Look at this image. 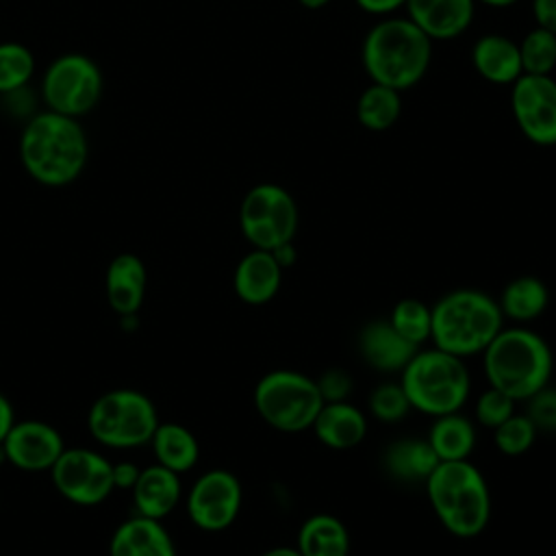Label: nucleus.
Wrapping results in <instances>:
<instances>
[{
    "mask_svg": "<svg viewBox=\"0 0 556 556\" xmlns=\"http://www.w3.org/2000/svg\"><path fill=\"white\" fill-rule=\"evenodd\" d=\"M20 159L26 174L39 185L63 187L83 174L89 141L76 117L46 111L24 126Z\"/></svg>",
    "mask_w": 556,
    "mask_h": 556,
    "instance_id": "1",
    "label": "nucleus"
},
{
    "mask_svg": "<svg viewBox=\"0 0 556 556\" xmlns=\"http://www.w3.org/2000/svg\"><path fill=\"white\" fill-rule=\"evenodd\" d=\"M361 61L371 83L406 91L426 76L432 39L408 17H382L365 35Z\"/></svg>",
    "mask_w": 556,
    "mask_h": 556,
    "instance_id": "2",
    "label": "nucleus"
},
{
    "mask_svg": "<svg viewBox=\"0 0 556 556\" xmlns=\"http://www.w3.org/2000/svg\"><path fill=\"white\" fill-rule=\"evenodd\" d=\"M426 495L439 523L456 539H476L491 519V491L467 460H441L428 476Z\"/></svg>",
    "mask_w": 556,
    "mask_h": 556,
    "instance_id": "3",
    "label": "nucleus"
},
{
    "mask_svg": "<svg viewBox=\"0 0 556 556\" xmlns=\"http://www.w3.org/2000/svg\"><path fill=\"white\" fill-rule=\"evenodd\" d=\"M482 369L489 387L506 393L515 402L547 387L554 356L547 341L530 328H502L482 350Z\"/></svg>",
    "mask_w": 556,
    "mask_h": 556,
    "instance_id": "4",
    "label": "nucleus"
},
{
    "mask_svg": "<svg viewBox=\"0 0 556 556\" xmlns=\"http://www.w3.org/2000/svg\"><path fill=\"white\" fill-rule=\"evenodd\" d=\"M430 311V343L458 358L482 354L504 328L500 304L478 289L450 291Z\"/></svg>",
    "mask_w": 556,
    "mask_h": 556,
    "instance_id": "5",
    "label": "nucleus"
},
{
    "mask_svg": "<svg viewBox=\"0 0 556 556\" xmlns=\"http://www.w3.org/2000/svg\"><path fill=\"white\" fill-rule=\"evenodd\" d=\"M400 387L410 404V410L428 417L458 413L471 389L469 371L463 358L439 348H419L406 367L400 371Z\"/></svg>",
    "mask_w": 556,
    "mask_h": 556,
    "instance_id": "6",
    "label": "nucleus"
},
{
    "mask_svg": "<svg viewBox=\"0 0 556 556\" xmlns=\"http://www.w3.org/2000/svg\"><path fill=\"white\" fill-rule=\"evenodd\" d=\"M254 406L269 428L298 434L311 430L324 397L315 378L293 369H274L256 382Z\"/></svg>",
    "mask_w": 556,
    "mask_h": 556,
    "instance_id": "7",
    "label": "nucleus"
},
{
    "mask_svg": "<svg viewBox=\"0 0 556 556\" xmlns=\"http://www.w3.org/2000/svg\"><path fill=\"white\" fill-rule=\"evenodd\" d=\"M159 426L154 404L139 391L115 389L96 400L89 410L93 439L109 447H137L152 441Z\"/></svg>",
    "mask_w": 556,
    "mask_h": 556,
    "instance_id": "8",
    "label": "nucleus"
},
{
    "mask_svg": "<svg viewBox=\"0 0 556 556\" xmlns=\"http://www.w3.org/2000/svg\"><path fill=\"white\" fill-rule=\"evenodd\" d=\"M298 204L293 195L276 182H258L241 200L239 226L245 241L256 250H274L293 241L298 232Z\"/></svg>",
    "mask_w": 556,
    "mask_h": 556,
    "instance_id": "9",
    "label": "nucleus"
},
{
    "mask_svg": "<svg viewBox=\"0 0 556 556\" xmlns=\"http://www.w3.org/2000/svg\"><path fill=\"white\" fill-rule=\"evenodd\" d=\"M102 89L104 78L100 67L80 52L56 56L41 80V96L48 111L76 119L96 109Z\"/></svg>",
    "mask_w": 556,
    "mask_h": 556,
    "instance_id": "10",
    "label": "nucleus"
},
{
    "mask_svg": "<svg viewBox=\"0 0 556 556\" xmlns=\"http://www.w3.org/2000/svg\"><path fill=\"white\" fill-rule=\"evenodd\" d=\"M510 111L530 143L556 146V80L552 74H521L510 85Z\"/></svg>",
    "mask_w": 556,
    "mask_h": 556,
    "instance_id": "11",
    "label": "nucleus"
},
{
    "mask_svg": "<svg viewBox=\"0 0 556 556\" xmlns=\"http://www.w3.org/2000/svg\"><path fill=\"white\" fill-rule=\"evenodd\" d=\"M52 482L70 502L93 506L115 486L113 465L91 450H63L52 465Z\"/></svg>",
    "mask_w": 556,
    "mask_h": 556,
    "instance_id": "12",
    "label": "nucleus"
},
{
    "mask_svg": "<svg viewBox=\"0 0 556 556\" xmlns=\"http://www.w3.org/2000/svg\"><path fill=\"white\" fill-rule=\"evenodd\" d=\"M241 497L237 476L226 469H213L193 482L187 497V513L200 530L219 532L237 519Z\"/></svg>",
    "mask_w": 556,
    "mask_h": 556,
    "instance_id": "13",
    "label": "nucleus"
},
{
    "mask_svg": "<svg viewBox=\"0 0 556 556\" xmlns=\"http://www.w3.org/2000/svg\"><path fill=\"white\" fill-rule=\"evenodd\" d=\"M2 452L15 467L41 471L52 469L63 452V441L61 434L43 421H20L7 432Z\"/></svg>",
    "mask_w": 556,
    "mask_h": 556,
    "instance_id": "14",
    "label": "nucleus"
},
{
    "mask_svg": "<svg viewBox=\"0 0 556 556\" xmlns=\"http://www.w3.org/2000/svg\"><path fill=\"white\" fill-rule=\"evenodd\" d=\"M404 9L432 41H450L469 28L476 0H406Z\"/></svg>",
    "mask_w": 556,
    "mask_h": 556,
    "instance_id": "15",
    "label": "nucleus"
},
{
    "mask_svg": "<svg viewBox=\"0 0 556 556\" xmlns=\"http://www.w3.org/2000/svg\"><path fill=\"white\" fill-rule=\"evenodd\" d=\"M282 267L276 263L274 254L269 250H256L248 252L235 269V293L241 302L261 306L274 300L282 285Z\"/></svg>",
    "mask_w": 556,
    "mask_h": 556,
    "instance_id": "16",
    "label": "nucleus"
},
{
    "mask_svg": "<svg viewBox=\"0 0 556 556\" xmlns=\"http://www.w3.org/2000/svg\"><path fill=\"white\" fill-rule=\"evenodd\" d=\"M473 70L493 85H513L521 74L519 43L502 33H484L471 48Z\"/></svg>",
    "mask_w": 556,
    "mask_h": 556,
    "instance_id": "17",
    "label": "nucleus"
},
{
    "mask_svg": "<svg viewBox=\"0 0 556 556\" xmlns=\"http://www.w3.org/2000/svg\"><path fill=\"white\" fill-rule=\"evenodd\" d=\"M311 430L315 432L321 445L337 452H345L363 443L367 434V417L348 400L326 402L317 413Z\"/></svg>",
    "mask_w": 556,
    "mask_h": 556,
    "instance_id": "18",
    "label": "nucleus"
},
{
    "mask_svg": "<svg viewBox=\"0 0 556 556\" xmlns=\"http://www.w3.org/2000/svg\"><path fill=\"white\" fill-rule=\"evenodd\" d=\"M417 350L393 330L389 319L369 321L358 334L363 361L378 371H402Z\"/></svg>",
    "mask_w": 556,
    "mask_h": 556,
    "instance_id": "19",
    "label": "nucleus"
},
{
    "mask_svg": "<svg viewBox=\"0 0 556 556\" xmlns=\"http://www.w3.org/2000/svg\"><path fill=\"white\" fill-rule=\"evenodd\" d=\"M111 556H176V549L159 519L139 515L115 530Z\"/></svg>",
    "mask_w": 556,
    "mask_h": 556,
    "instance_id": "20",
    "label": "nucleus"
},
{
    "mask_svg": "<svg viewBox=\"0 0 556 556\" xmlns=\"http://www.w3.org/2000/svg\"><path fill=\"white\" fill-rule=\"evenodd\" d=\"M132 495L139 515L161 521L165 515L174 510V506L180 500L178 473L163 465H152L139 471L137 482L132 486Z\"/></svg>",
    "mask_w": 556,
    "mask_h": 556,
    "instance_id": "21",
    "label": "nucleus"
},
{
    "mask_svg": "<svg viewBox=\"0 0 556 556\" xmlns=\"http://www.w3.org/2000/svg\"><path fill=\"white\" fill-rule=\"evenodd\" d=\"M146 293V267L135 254H119L106 269V298L115 313L132 315Z\"/></svg>",
    "mask_w": 556,
    "mask_h": 556,
    "instance_id": "22",
    "label": "nucleus"
},
{
    "mask_svg": "<svg viewBox=\"0 0 556 556\" xmlns=\"http://www.w3.org/2000/svg\"><path fill=\"white\" fill-rule=\"evenodd\" d=\"M295 549L302 556H348L350 532L339 517L317 513L302 521L295 539Z\"/></svg>",
    "mask_w": 556,
    "mask_h": 556,
    "instance_id": "23",
    "label": "nucleus"
},
{
    "mask_svg": "<svg viewBox=\"0 0 556 556\" xmlns=\"http://www.w3.org/2000/svg\"><path fill=\"white\" fill-rule=\"evenodd\" d=\"M439 463L428 439H397L384 452V469L402 482H426Z\"/></svg>",
    "mask_w": 556,
    "mask_h": 556,
    "instance_id": "24",
    "label": "nucleus"
},
{
    "mask_svg": "<svg viewBox=\"0 0 556 556\" xmlns=\"http://www.w3.org/2000/svg\"><path fill=\"white\" fill-rule=\"evenodd\" d=\"M426 439L439 460H467L476 447V426L460 410L441 415L434 417Z\"/></svg>",
    "mask_w": 556,
    "mask_h": 556,
    "instance_id": "25",
    "label": "nucleus"
},
{
    "mask_svg": "<svg viewBox=\"0 0 556 556\" xmlns=\"http://www.w3.org/2000/svg\"><path fill=\"white\" fill-rule=\"evenodd\" d=\"M497 304L504 317L526 324L543 315L549 304V291L536 276H519L502 289Z\"/></svg>",
    "mask_w": 556,
    "mask_h": 556,
    "instance_id": "26",
    "label": "nucleus"
},
{
    "mask_svg": "<svg viewBox=\"0 0 556 556\" xmlns=\"http://www.w3.org/2000/svg\"><path fill=\"white\" fill-rule=\"evenodd\" d=\"M152 447L159 465L176 473L191 469L200 454L195 437L180 424H159L152 434Z\"/></svg>",
    "mask_w": 556,
    "mask_h": 556,
    "instance_id": "27",
    "label": "nucleus"
},
{
    "mask_svg": "<svg viewBox=\"0 0 556 556\" xmlns=\"http://www.w3.org/2000/svg\"><path fill=\"white\" fill-rule=\"evenodd\" d=\"M402 113V91L371 83L356 100V119L371 132L389 130Z\"/></svg>",
    "mask_w": 556,
    "mask_h": 556,
    "instance_id": "28",
    "label": "nucleus"
},
{
    "mask_svg": "<svg viewBox=\"0 0 556 556\" xmlns=\"http://www.w3.org/2000/svg\"><path fill=\"white\" fill-rule=\"evenodd\" d=\"M389 324L410 345L421 348L426 341H430L432 311L417 298H404L393 306Z\"/></svg>",
    "mask_w": 556,
    "mask_h": 556,
    "instance_id": "29",
    "label": "nucleus"
},
{
    "mask_svg": "<svg viewBox=\"0 0 556 556\" xmlns=\"http://www.w3.org/2000/svg\"><path fill=\"white\" fill-rule=\"evenodd\" d=\"M35 74L33 52L17 41L0 43V93H15Z\"/></svg>",
    "mask_w": 556,
    "mask_h": 556,
    "instance_id": "30",
    "label": "nucleus"
},
{
    "mask_svg": "<svg viewBox=\"0 0 556 556\" xmlns=\"http://www.w3.org/2000/svg\"><path fill=\"white\" fill-rule=\"evenodd\" d=\"M523 74L547 76L556 67V35L534 26L519 41Z\"/></svg>",
    "mask_w": 556,
    "mask_h": 556,
    "instance_id": "31",
    "label": "nucleus"
},
{
    "mask_svg": "<svg viewBox=\"0 0 556 556\" xmlns=\"http://www.w3.org/2000/svg\"><path fill=\"white\" fill-rule=\"evenodd\" d=\"M536 434L539 432L526 413H513L506 421L493 428V443L504 456H521L534 445Z\"/></svg>",
    "mask_w": 556,
    "mask_h": 556,
    "instance_id": "32",
    "label": "nucleus"
},
{
    "mask_svg": "<svg viewBox=\"0 0 556 556\" xmlns=\"http://www.w3.org/2000/svg\"><path fill=\"white\" fill-rule=\"evenodd\" d=\"M369 410L382 424H395L406 417L410 404L400 387V382H384L376 387L369 395Z\"/></svg>",
    "mask_w": 556,
    "mask_h": 556,
    "instance_id": "33",
    "label": "nucleus"
},
{
    "mask_svg": "<svg viewBox=\"0 0 556 556\" xmlns=\"http://www.w3.org/2000/svg\"><path fill=\"white\" fill-rule=\"evenodd\" d=\"M515 413V400L508 397L506 393L489 387L486 391L480 393L478 402H476V421L482 426V428H497L502 421H506L510 415Z\"/></svg>",
    "mask_w": 556,
    "mask_h": 556,
    "instance_id": "34",
    "label": "nucleus"
},
{
    "mask_svg": "<svg viewBox=\"0 0 556 556\" xmlns=\"http://www.w3.org/2000/svg\"><path fill=\"white\" fill-rule=\"evenodd\" d=\"M526 415L534 424L536 432H556V389L543 387L528 400Z\"/></svg>",
    "mask_w": 556,
    "mask_h": 556,
    "instance_id": "35",
    "label": "nucleus"
},
{
    "mask_svg": "<svg viewBox=\"0 0 556 556\" xmlns=\"http://www.w3.org/2000/svg\"><path fill=\"white\" fill-rule=\"evenodd\" d=\"M319 393L326 402H345L352 391V378L343 369H328L317 378Z\"/></svg>",
    "mask_w": 556,
    "mask_h": 556,
    "instance_id": "36",
    "label": "nucleus"
},
{
    "mask_svg": "<svg viewBox=\"0 0 556 556\" xmlns=\"http://www.w3.org/2000/svg\"><path fill=\"white\" fill-rule=\"evenodd\" d=\"M532 15L539 28L556 35V0H532Z\"/></svg>",
    "mask_w": 556,
    "mask_h": 556,
    "instance_id": "37",
    "label": "nucleus"
},
{
    "mask_svg": "<svg viewBox=\"0 0 556 556\" xmlns=\"http://www.w3.org/2000/svg\"><path fill=\"white\" fill-rule=\"evenodd\" d=\"M365 13L369 15H378V17H387L391 13H395L397 9H402L406 4V0H354Z\"/></svg>",
    "mask_w": 556,
    "mask_h": 556,
    "instance_id": "38",
    "label": "nucleus"
},
{
    "mask_svg": "<svg viewBox=\"0 0 556 556\" xmlns=\"http://www.w3.org/2000/svg\"><path fill=\"white\" fill-rule=\"evenodd\" d=\"M269 252L274 254L276 263H278L282 269H289V267L295 263V258H298V252H295V245H293V241L280 243L278 248H274V250H269Z\"/></svg>",
    "mask_w": 556,
    "mask_h": 556,
    "instance_id": "39",
    "label": "nucleus"
},
{
    "mask_svg": "<svg viewBox=\"0 0 556 556\" xmlns=\"http://www.w3.org/2000/svg\"><path fill=\"white\" fill-rule=\"evenodd\" d=\"M137 476H139V469L135 465H117V467H113L115 486H135Z\"/></svg>",
    "mask_w": 556,
    "mask_h": 556,
    "instance_id": "40",
    "label": "nucleus"
},
{
    "mask_svg": "<svg viewBox=\"0 0 556 556\" xmlns=\"http://www.w3.org/2000/svg\"><path fill=\"white\" fill-rule=\"evenodd\" d=\"M13 424H15V421H13V408H11L9 400L0 393V445H2L7 432L11 430Z\"/></svg>",
    "mask_w": 556,
    "mask_h": 556,
    "instance_id": "41",
    "label": "nucleus"
},
{
    "mask_svg": "<svg viewBox=\"0 0 556 556\" xmlns=\"http://www.w3.org/2000/svg\"><path fill=\"white\" fill-rule=\"evenodd\" d=\"M261 556H302L295 547H285V545H280V547H271V549H267V552H263Z\"/></svg>",
    "mask_w": 556,
    "mask_h": 556,
    "instance_id": "42",
    "label": "nucleus"
},
{
    "mask_svg": "<svg viewBox=\"0 0 556 556\" xmlns=\"http://www.w3.org/2000/svg\"><path fill=\"white\" fill-rule=\"evenodd\" d=\"M476 2H480L484 7H491V9H506V7H513L519 0H476Z\"/></svg>",
    "mask_w": 556,
    "mask_h": 556,
    "instance_id": "43",
    "label": "nucleus"
},
{
    "mask_svg": "<svg viewBox=\"0 0 556 556\" xmlns=\"http://www.w3.org/2000/svg\"><path fill=\"white\" fill-rule=\"evenodd\" d=\"M304 9H311V11H317V9H324L330 0H298Z\"/></svg>",
    "mask_w": 556,
    "mask_h": 556,
    "instance_id": "44",
    "label": "nucleus"
}]
</instances>
